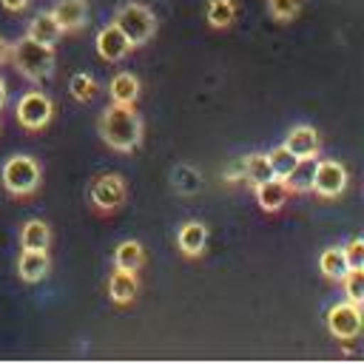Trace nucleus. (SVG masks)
<instances>
[{"label": "nucleus", "mask_w": 364, "mask_h": 364, "mask_svg": "<svg viewBox=\"0 0 364 364\" xmlns=\"http://www.w3.org/2000/svg\"><path fill=\"white\" fill-rule=\"evenodd\" d=\"M100 136L105 139L108 148L128 154L142 142V119L131 105L111 102L100 117Z\"/></svg>", "instance_id": "f257e3e1"}, {"label": "nucleus", "mask_w": 364, "mask_h": 364, "mask_svg": "<svg viewBox=\"0 0 364 364\" xmlns=\"http://www.w3.org/2000/svg\"><path fill=\"white\" fill-rule=\"evenodd\" d=\"M9 57L14 68L31 82H40L54 71V46H43L31 37H20L17 43H9Z\"/></svg>", "instance_id": "f03ea898"}, {"label": "nucleus", "mask_w": 364, "mask_h": 364, "mask_svg": "<svg viewBox=\"0 0 364 364\" xmlns=\"http://www.w3.org/2000/svg\"><path fill=\"white\" fill-rule=\"evenodd\" d=\"M114 26L125 34V40L131 43V48L136 46H145L154 31H156V17L148 6L142 3H125L117 14H114Z\"/></svg>", "instance_id": "7ed1b4c3"}, {"label": "nucleus", "mask_w": 364, "mask_h": 364, "mask_svg": "<svg viewBox=\"0 0 364 364\" xmlns=\"http://www.w3.org/2000/svg\"><path fill=\"white\" fill-rule=\"evenodd\" d=\"M0 179H3V188L11 196H28L40 185V165L31 156L17 154V156L6 159V165L0 171Z\"/></svg>", "instance_id": "20e7f679"}, {"label": "nucleus", "mask_w": 364, "mask_h": 364, "mask_svg": "<svg viewBox=\"0 0 364 364\" xmlns=\"http://www.w3.org/2000/svg\"><path fill=\"white\" fill-rule=\"evenodd\" d=\"M347 168L336 159H316V171H313V185L310 191L321 199H336L347 191Z\"/></svg>", "instance_id": "39448f33"}, {"label": "nucleus", "mask_w": 364, "mask_h": 364, "mask_svg": "<svg viewBox=\"0 0 364 364\" xmlns=\"http://www.w3.org/2000/svg\"><path fill=\"white\" fill-rule=\"evenodd\" d=\"M14 114H17V122H20L23 128L40 131V128L48 125V119H51V114H54V105H51V100H48L43 91H28V94H23V97L17 100Z\"/></svg>", "instance_id": "423d86ee"}, {"label": "nucleus", "mask_w": 364, "mask_h": 364, "mask_svg": "<svg viewBox=\"0 0 364 364\" xmlns=\"http://www.w3.org/2000/svg\"><path fill=\"white\" fill-rule=\"evenodd\" d=\"M327 330L338 341H350L361 333V307L353 301H338L327 310Z\"/></svg>", "instance_id": "0eeeda50"}, {"label": "nucleus", "mask_w": 364, "mask_h": 364, "mask_svg": "<svg viewBox=\"0 0 364 364\" xmlns=\"http://www.w3.org/2000/svg\"><path fill=\"white\" fill-rule=\"evenodd\" d=\"M91 202L97 210H117L125 202V182L117 173H102L91 185Z\"/></svg>", "instance_id": "6e6552de"}, {"label": "nucleus", "mask_w": 364, "mask_h": 364, "mask_svg": "<svg viewBox=\"0 0 364 364\" xmlns=\"http://www.w3.org/2000/svg\"><path fill=\"white\" fill-rule=\"evenodd\" d=\"M94 46H97V54H100L105 63H117V60H122V57L131 51V43L125 40V34H122L114 23H108V26L100 28Z\"/></svg>", "instance_id": "1a4fd4ad"}, {"label": "nucleus", "mask_w": 364, "mask_h": 364, "mask_svg": "<svg viewBox=\"0 0 364 364\" xmlns=\"http://www.w3.org/2000/svg\"><path fill=\"white\" fill-rule=\"evenodd\" d=\"M318 145H321V139H318L316 128H310V125H296L284 136V148L296 159H313L318 154Z\"/></svg>", "instance_id": "9d476101"}, {"label": "nucleus", "mask_w": 364, "mask_h": 364, "mask_svg": "<svg viewBox=\"0 0 364 364\" xmlns=\"http://www.w3.org/2000/svg\"><path fill=\"white\" fill-rule=\"evenodd\" d=\"M51 17L57 20V26L63 31H77L88 20V6H85V0H57L51 6Z\"/></svg>", "instance_id": "9b49d317"}, {"label": "nucleus", "mask_w": 364, "mask_h": 364, "mask_svg": "<svg viewBox=\"0 0 364 364\" xmlns=\"http://www.w3.org/2000/svg\"><path fill=\"white\" fill-rule=\"evenodd\" d=\"M51 270V259L46 250H23L20 259H17V276L28 284L34 282H43Z\"/></svg>", "instance_id": "f8f14e48"}, {"label": "nucleus", "mask_w": 364, "mask_h": 364, "mask_svg": "<svg viewBox=\"0 0 364 364\" xmlns=\"http://www.w3.org/2000/svg\"><path fill=\"white\" fill-rule=\"evenodd\" d=\"M256 188V202H259V208L264 210V213H276V210H282L284 208V202H287V185H284V179H267V182H259V185H253Z\"/></svg>", "instance_id": "ddd939ff"}, {"label": "nucleus", "mask_w": 364, "mask_h": 364, "mask_svg": "<svg viewBox=\"0 0 364 364\" xmlns=\"http://www.w3.org/2000/svg\"><path fill=\"white\" fill-rule=\"evenodd\" d=\"M176 245H179V250L185 256H199L205 250V245H208V228L202 222H196V219L185 222L179 228V233H176Z\"/></svg>", "instance_id": "4468645a"}, {"label": "nucleus", "mask_w": 364, "mask_h": 364, "mask_svg": "<svg viewBox=\"0 0 364 364\" xmlns=\"http://www.w3.org/2000/svg\"><path fill=\"white\" fill-rule=\"evenodd\" d=\"M139 293V279L128 270H114L111 279H108V296L114 304H128L134 301Z\"/></svg>", "instance_id": "2eb2a0df"}, {"label": "nucleus", "mask_w": 364, "mask_h": 364, "mask_svg": "<svg viewBox=\"0 0 364 364\" xmlns=\"http://www.w3.org/2000/svg\"><path fill=\"white\" fill-rule=\"evenodd\" d=\"M108 94H111V102L117 105H134L139 97V80L131 71H119L108 82Z\"/></svg>", "instance_id": "dca6fc26"}, {"label": "nucleus", "mask_w": 364, "mask_h": 364, "mask_svg": "<svg viewBox=\"0 0 364 364\" xmlns=\"http://www.w3.org/2000/svg\"><path fill=\"white\" fill-rule=\"evenodd\" d=\"M26 37H31V40H37V43H43V46H54V43L63 37V28H60L57 20L51 17V11H40L37 17H31Z\"/></svg>", "instance_id": "f3484780"}, {"label": "nucleus", "mask_w": 364, "mask_h": 364, "mask_svg": "<svg viewBox=\"0 0 364 364\" xmlns=\"http://www.w3.org/2000/svg\"><path fill=\"white\" fill-rule=\"evenodd\" d=\"M20 245H23V250H48L51 228L43 219H28L20 230Z\"/></svg>", "instance_id": "a211bd4d"}, {"label": "nucleus", "mask_w": 364, "mask_h": 364, "mask_svg": "<svg viewBox=\"0 0 364 364\" xmlns=\"http://www.w3.org/2000/svg\"><path fill=\"white\" fill-rule=\"evenodd\" d=\"M142 262H145V250H142L139 242L125 239V242H119V245L114 247V267H117V270L136 273V270L142 267Z\"/></svg>", "instance_id": "6ab92c4d"}, {"label": "nucleus", "mask_w": 364, "mask_h": 364, "mask_svg": "<svg viewBox=\"0 0 364 364\" xmlns=\"http://www.w3.org/2000/svg\"><path fill=\"white\" fill-rule=\"evenodd\" d=\"M318 267H321V273H324L330 282H341V279L350 273V264H347L341 247H327V250L318 256Z\"/></svg>", "instance_id": "aec40b11"}, {"label": "nucleus", "mask_w": 364, "mask_h": 364, "mask_svg": "<svg viewBox=\"0 0 364 364\" xmlns=\"http://www.w3.org/2000/svg\"><path fill=\"white\" fill-rule=\"evenodd\" d=\"M242 179L250 182V185H259V182L273 179L267 154H250V156H245V159H242Z\"/></svg>", "instance_id": "412c9836"}, {"label": "nucleus", "mask_w": 364, "mask_h": 364, "mask_svg": "<svg viewBox=\"0 0 364 364\" xmlns=\"http://www.w3.org/2000/svg\"><path fill=\"white\" fill-rule=\"evenodd\" d=\"M313 171H316V159H299V165L284 176L287 191L293 193H307L313 185Z\"/></svg>", "instance_id": "4be33fe9"}, {"label": "nucleus", "mask_w": 364, "mask_h": 364, "mask_svg": "<svg viewBox=\"0 0 364 364\" xmlns=\"http://www.w3.org/2000/svg\"><path fill=\"white\" fill-rule=\"evenodd\" d=\"M236 17V6L233 0H210L208 3V23L213 28H228Z\"/></svg>", "instance_id": "5701e85b"}, {"label": "nucleus", "mask_w": 364, "mask_h": 364, "mask_svg": "<svg viewBox=\"0 0 364 364\" xmlns=\"http://www.w3.org/2000/svg\"><path fill=\"white\" fill-rule=\"evenodd\" d=\"M267 162H270V171H273V176H276V179H284V176L299 165V159H296L284 145H279V148L267 151Z\"/></svg>", "instance_id": "b1692460"}, {"label": "nucleus", "mask_w": 364, "mask_h": 364, "mask_svg": "<svg viewBox=\"0 0 364 364\" xmlns=\"http://www.w3.org/2000/svg\"><path fill=\"white\" fill-rule=\"evenodd\" d=\"M68 91H71L74 100L88 102V100L97 94V80H94L91 74H85V71H77V74L68 80Z\"/></svg>", "instance_id": "393cba45"}, {"label": "nucleus", "mask_w": 364, "mask_h": 364, "mask_svg": "<svg viewBox=\"0 0 364 364\" xmlns=\"http://www.w3.org/2000/svg\"><path fill=\"white\" fill-rule=\"evenodd\" d=\"M341 284H344L347 301H353V304L361 307V301H364V273H361V270H350V273L341 279Z\"/></svg>", "instance_id": "a878e982"}, {"label": "nucleus", "mask_w": 364, "mask_h": 364, "mask_svg": "<svg viewBox=\"0 0 364 364\" xmlns=\"http://www.w3.org/2000/svg\"><path fill=\"white\" fill-rule=\"evenodd\" d=\"M344 250V259L350 264V270H364V239H353Z\"/></svg>", "instance_id": "bb28decb"}, {"label": "nucleus", "mask_w": 364, "mask_h": 364, "mask_svg": "<svg viewBox=\"0 0 364 364\" xmlns=\"http://www.w3.org/2000/svg\"><path fill=\"white\" fill-rule=\"evenodd\" d=\"M267 9L276 20H290L299 11V0H267Z\"/></svg>", "instance_id": "cd10ccee"}, {"label": "nucleus", "mask_w": 364, "mask_h": 364, "mask_svg": "<svg viewBox=\"0 0 364 364\" xmlns=\"http://www.w3.org/2000/svg\"><path fill=\"white\" fill-rule=\"evenodd\" d=\"M0 3H3V9H9V11H20V9L28 6V0H0Z\"/></svg>", "instance_id": "c85d7f7f"}, {"label": "nucleus", "mask_w": 364, "mask_h": 364, "mask_svg": "<svg viewBox=\"0 0 364 364\" xmlns=\"http://www.w3.org/2000/svg\"><path fill=\"white\" fill-rule=\"evenodd\" d=\"M3 60H9V43L0 37V63H3Z\"/></svg>", "instance_id": "c756f323"}, {"label": "nucleus", "mask_w": 364, "mask_h": 364, "mask_svg": "<svg viewBox=\"0 0 364 364\" xmlns=\"http://www.w3.org/2000/svg\"><path fill=\"white\" fill-rule=\"evenodd\" d=\"M3 105H6V82L0 80V108H3Z\"/></svg>", "instance_id": "7c9ffc66"}]
</instances>
